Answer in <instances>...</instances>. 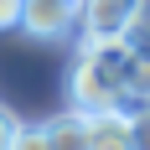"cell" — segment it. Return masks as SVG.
<instances>
[{
	"instance_id": "obj_1",
	"label": "cell",
	"mask_w": 150,
	"mask_h": 150,
	"mask_svg": "<svg viewBox=\"0 0 150 150\" xmlns=\"http://www.w3.org/2000/svg\"><path fill=\"white\" fill-rule=\"evenodd\" d=\"M67 109L98 114V109H129L124 98V42H78L67 67Z\"/></svg>"
},
{
	"instance_id": "obj_2",
	"label": "cell",
	"mask_w": 150,
	"mask_h": 150,
	"mask_svg": "<svg viewBox=\"0 0 150 150\" xmlns=\"http://www.w3.org/2000/svg\"><path fill=\"white\" fill-rule=\"evenodd\" d=\"M135 0H78V42H124Z\"/></svg>"
},
{
	"instance_id": "obj_3",
	"label": "cell",
	"mask_w": 150,
	"mask_h": 150,
	"mask_svg": "<svg viewBox=\"0 0 150 150\" xmlns=\"http://www.w3.org/2000/svg\"><path fill=\"white\" fill-rule=\"evenodd\" d=\"M21 31L36 42H62L78 31V0H26L21 5Z\"/></svg>"
},
{
	"instance_id": "obj_4",
	"label": "cell",
	"mask_w": 150,
	"mask_h": 150,
	"mask_svg": "<svg viewBox=\"0 0 150 150\" xmlns=\"http://www.w3.org/2000/svg\"><path fill=\"white\" fill-rule=\"evenodd\" d=\"M88 119V150H135L129 145V109H98Z\"/></svg>"
},
{
	"instance_id": "obj_5",
	"label": "cell",
	"mask_w": 150,
	"mask_h": 150,
	"mask_svg": "<svg viewBox=\"0 0 150 150\" xmlns=\"http://www.w3.org/2000/svg\"><path fill=\"white\" fill-rule=\"evenodd\" d=\"M42 135H47V150H88V119L78 109H62L57 119L42 124Z\"/></svg>"
},
{
	"instance_id": "obj_6",
	"label": "cell",
	"mask_w": 150,
	"mask_h": 150,
	"mask_svg": "<svg viewBox=\"0 0 150 150\" xmlns=\"http://www.w3.org/2000/svg\"><path fill=\"white\" fill-rule=\"evenodd\" d=\"M124 98L129 104H150V52H129L124 47Z\"/></svg>"
},
{
	"instance_id": "obj_7",
	"label": "cell",
	"mask_w": 150,
	"mask_h": 150,
	"mask_svg": "<svg viewBox=\"0 0 150 150\" xmlns=\"http://www.w3.org/2000/svg\"><path fill=\"white\" fill-rule=\"evenodd\" d=\"M124 47H129V52H150V0H135V16H129Z\"/></svg>"
},
{
	"instance_id": "obj_8",
	"label": "cell",
	"mask_w": 150,
	"mask_h": 150,
	"mask_svg": "<svg viewBox=\"0 0 150 150\" xmlns=\"http://www.w3.org/2000/svg\"><path fill=\"white\" fill-rule=\"evenodd\" d=\"M129 145L150 150V104H129Z\"/></svg>"
},
{
	"instance_id": "obj_9",
	"label": "cell",
	"mask_w": 150,
	"mask_h": 150,
	"mask_svg": "<svg viewBox=\"0 0 150 150\" xmlns=\"http://www.w3.org/2000/svg\"><path fill=\"white\" fill-rule=\"evenodd\" d=\"M11 150H47V135H42V124H16V135H11Z\"/></svg>"
},
{
	"instance_id": "obj_10",
	"label": "cell",
	"mask_w": 150,
	"mask_h": 150,
	"mask_svg": "<svg viewBox=\"0 0 150 150\" xmlns=\"http://www.w3.org/2000/svg\"><path fill=\"white\" fill-rule=\"evenodd\" d=\"M21 5L26 0H0V31H21Z\"/></svg>"
},
{
	"instance_id": "obj_11",
	"label": "cell",
	"mask_w": 150,
	"mask_h": 150,
	"mask_svg": "<svg viewBox=\"0 0 150 150\" xmlns=\"http://www.w3.org/2000/svg\"><path fill=\"white\" fill-rule=\"evenodd\" d=\"M16 124H21V119H16L11 109H0V150H11V135H16Z\"/></svg>"
}]
</instances>
